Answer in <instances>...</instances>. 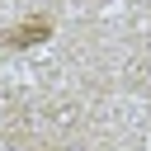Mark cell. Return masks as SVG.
Segmentation results:
<instances>
[{
  "label": "cell",
  "mask_w": 151,
  "mask_h": 151,
  "mask_svg": "<svg viewBox=\"0 0 151 151\" xmlns=\"http://www.w3.org/2000/svg\"><path fill=\"white\" fill-rule=\"evenodd\" d=\"M42 38H52V19L42 14V19H28V24H19L5 42L9 47H33V42H42Z\"/></svg>",
  "instance_id": "6da1fadb"
}]
</instances>
